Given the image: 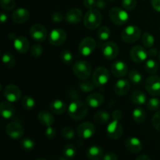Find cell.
I'll list each match as a JSON object with an SVG mask.
<instances>
[{
  "instance_id": "7c38bea8",
  "label": "cell",
  "mask_w": 160,
  "mask_h": 160,
  "mask_svg": "<svg viewBox=\"0 0 160 160\" xmlns=\"http://www.w3.org/2000/svg\"><path fill=\"white\" fill-rule=\"evenodd\" d=\"M29 34L31 37L37 42H43L48 36V32L45 27L39 23H35L31 27Z\"/></svg>"
},
{
  "instance_id": "11a10c76",
  "label": "cell",
  "mask_w": 160,
  "mask_h": 160,
  "mask_svg": "<svg viewBox=\"0 0 160 160\" xmlns=\"http://www.w3.org/2000/svg\"><path fill=\"white\" fill-rule=\"evenodd\" d=\"M147 52H148V56H149V57H152V58L155 57V56H156L158 54H159V53H158L157 49L155 48H152V47L148 48V50Z\"/></svg>"
},
{
  "instance_id": "d6986e66",
  "label": "cell",
  "mask_w": 160,
  "mask_h": 160,
  "mask_svg": "<svg viewBox=\"0 0 160 160\" xmlns=\"http://www.w3.org/2000/svg\"><path fill=\"white\" fill-rule=\"evenodd\" d=\"M30 18V13L28 9L19 8L15 9L12 14V20L17 24H22L28 21Z\"/></svg>"
},
{
  "instance_id": "4dcf8cb0",
  "label": "cell",
  "mask_w": 160,
  "mask_h": 160,
  "mask_svg": "<svg viewBox=\"0 0 160 160\" xmlns=\"http://www.w3.org/2000/svg\"><path fill=\"white\" fill-rule=\"evenodd\" d=\"M77 153L76 147L72 144H67L62 148V156L68 159H72L75 157Z\"/></svg>"
},
{
  "instance_id": "484cf974",
  "label": "cell",
  "mask_w": 160,
  "mask_h": 160,
  "mask_svg": "<svg viewBox=\"0 0 160 160\" xmlns=\"http://www.w3.org/2000/svg\"><path fill=\"white\" fill-rule=\"evenodd\" d=\"M49 110L50 112L56 115H61L67 110V105L62 100L56 99L50 103Z\"/></svg>"
},
{
  "instance_id": "4316f807",
  "label": "cell",
  "mask_w": 160,
  "mask_h": 160,
  "mask_svg": "<svg viewBox=\"0 0 160 160\" xmlns=\"http://www.w3.org/2000/svg\"><path fill=\"white\" fill-rule=\"evenodd\" d=\"M103 156L102 148L97 145H92L87 150V156L91 160H101Z\"/></svg>"
},
{
  "instance_id": "f1b7e54d",
  "label": "cell",
  "mask_w": 160,
  "mask_h": 160,
  "mask_svg": "<svg viewBox=\"0 0 160 160\" xmlns=\"http://www.w3.org/2000/svg\"><path fill=\"white\" fill-rule=\"evenodd\" d=\"M109 120H110V115L109 114V112L104 110L98 111L94 116V120L95 123H98V124L107 123Z\"/></svg>"
},
{
  "instance_id": "603a6c76",
  "label": "cell",
  "mask_w": 160,
  "mask_h": 160,
  "mask_svg": "<svg viewBox=\"0 0 160 160\" xmlns=\"http://www.w3.org/2000/svg\"><path fill=\"white\" fill-rule=\"evenodd\" d=\"M85 102L88 106L92 108H98L101 106L104 102V97L102 94L95 92L86 97Z\"/></svg>"
},
{
  "instance_id": "9c48e42d",
  "label": "cell",
  "mask_w": 160,
  "mask_h": 160,
  "mask_svg": "<svg viewBox=\"0 0 160 160\" xmlns=\"http://www.w3.org/2000/svg\"><path fill=\"white\" fill-rule=\"evenodd\" d=\"M3 95L6 101L10 102H17L21 98V90L15 84H9L3 90Z\"/></svg>"
},
{
  "instance_id": "60d3db41",
  "label": "cell",
  "mask_w": 160,
  "mask_h": 160,
  "mask_svg": "<svg viewBox=\"0 0 160 160\" xmlns=\"http://www.w3.org/2000/svg\"><path fill=\"white\" fill-rule=\"evenodd\" d=\"M147 107L152 112H156L160 108V100L156 97H152L148 99L147 102Z\"/></svg>"
},
{
  "instance_id": "d590c367",
  "label": "cell",
  "mask_w": 160,
  "mask_h": 160,
  "mask_svg": "<svg viewBox=\"0 0 160 160\" xmlns=\"http://www.w3.org/2000/svg\"><path fill=\"white\" fill-rule=\"evenodd\" d=\"M142 42L146 48H152L155 44V38L148 32H144L142 36Z\"/></svg>"
},
{
  "instance_id": "e0dca14e",
  "label": "cell",
  "mask_w": 160,
  "mask_h": 160,
  "mask_svg": "<svg viewBox=\"0 0 160 160\" xmlns=\"http://www.w3.org/2000/svg\"><path fill=\"white\" fill-rule=\"evenodd\" d=\"M111 71L116 78H123L128 72V65L122 60H117L111 66Z\"/></svg>"
},
{
  "instance_id": "9a60e30c",
  "label": "cell",
  "mask_w": 160,
  "mask_h": 160,
  "mask_svg": "<svg viewBox=\"0 0 160 160\" xmlns=\"http://www.w3.org/2000/svg\"><path fill=\"white\" fill-rule=\"evenodd\" d=\"M77 133L81 138L89 139L95 134V127L91 122H84L78 127Z\"/></svg>"
},
{
  "instance_id": "ac0fdd59",
  "label": "cell",
  "mask_w": 160,
  "mask_h": 160,
  "mask_svg": "<svg viewBox=\"0 0 160 160\" xmlns=\"http://www.w3.org/2000/svg\"><path fill=\"white\" fill-rule=\"evenodd\" d=\"M83 17V13L81 9L78 8H72L67 11V14L65 16L66 21L69 24H78L81 22V19Z\"/></svg>"
},
{
  "instance_id": "9f6ffc18",
  "label": "cell",
  "mask_w": 160,
  "mask_h": 160,
  "mask_svg": "<svg viewBox=\"0 0 160 160\" xmlns=\"http://www.w3.org/2000/svg\"><path fill=\"white\" fill-rule=\"evenodd\" d=\"M7 19H8L7 14L5 13V12H2L1 16H0V20H1L2 23H4L7 20Z\"/></svg>"
},
{
  "instance_id": "7dc6e473",
  "label": "cell",
  "mask_w": 160,
  "mask_h": 160,
  "mask_svg": "<svg viewBox=\"0 0 160 160\" xmlns=\"http://www.w3.org/2000/svg\"><path fill=\"white\" fill-rule=\"evenodd\" d=\"M45 135L46 137V138L52 140V139L55 138L56 136V131L54 128H52V126L48 127L46 128V130L45 131Z\"/></svg>"
},
{
  "instance_id": "f907efd6",
  "label": "cell",
  "mask_w": 160,
  "mask_h": 160,
  "mask_svg": "<svg viewBox=\"0 0 160 160\" xmlns=\"http://www.w3.org/2000/svg\"><path fill=\"white\" fill-rule=\"evenodd\" d=\"M102 160H118V157L115 153L108 152L103 156Z\"/></svg>"
},
{
  "instance_id": "30bf717a",
  "label": "cell",
  "mask_w": 160,
  "mask_h": 160,
  "mask_svg": "<svg viewBox=\"0 0 160 160\" xmlns=\"http://www.w3.org/2000/svg\"><path fill=\"white\" fill-rule=\"evenodd\" d=\"M67 40V33L60 28L52 30L48 34V42L54 46H60L63 45Z\"/></svg>"
},
{
  "instance_id": "6da1fadb",
  "label": "cell",
  "mask_w": 160,
  "mask_h": 160,
  "mask_svg": "<svg viewBox=\"0 0 160 160\" xmlns=\"http://www.w3.org/2000/svg\"><path fill=\"white\" fill-rule=\"evenodd\" d=\"M86 102L80 100H74L68 107V114L73 120H82L87 117L88 113V107Z\"/></svg>"
},
{
  "instance_id": "cb8c5ba5",
  "label": "cell",
  "mask_w": 160,
  "mask_h": 160,
  "mask_svg": "<svg viewBox=\"0 0 160 160\" xmlns=\"http://www.w3.org/2000/svg\"><path fill=\"white\" fill-rule=\"evenodd\" d=\"M0 113L4 119H11L15 114V108L12 105V102L8 101L2 102L0 104Z\"/></svg>"
},
{
  "instance_id": "e575fe53",
  "label": "cell",
  "mask_w": 160,
  "mask_h": 160,
  "mask_svg": "<svg viewBox=\"0 0 160 160\" xmlns=\"http://www.w3.org/2000/svg\"><path fill=\"white\" fill-rule=\"evenodd\" d=\"M20 147L26 152H31L35 147V142L30 138H25L20 141Z\"/></svg>"
},
{
  "instance_id": "f6af8a7d",
  "label": "cell",
  "mask_w": 160,
  "mask_h": 160,
  "mask_svg": "<svg viewBox=\"0 0 160 160\" xmlns=\"http://www.w3.org/2000/svg\"><path fill=\"white\" fill-rule=\"evenodd\" d=\"M122 6L126 10L131 11L137 6V0H122Z\"/></svg>"
},
{
  "instance_id": "7a4b0ae2",
  "label": "cell",
  "mask_w": 160,
  "mask_h": 160,
  "mask_svg": "<svg viewBox=\"0 0 160 160\" xmlns=\"http://www.w3.org/2000/svg\"><path fill=\"white\" fill-rule=\"evenodd\" d=\"M102 21V16L96 9H89L84 17V25L88 30L97 29Z\"/></svg>"
},
{
  "instance_id": "6125c7cd",
  "label": "cell",
  "mask_w": 160,
  "mask_h": 160,
  "mask_svg": "<svg viewBox=\"0 0 160 160\" xmlns=\"http://www.w3.org/2000/svg\"><path fill=\"white\" fill-rule=\"evenodd\" d=\"M108 1H114V0H108Z\"/></svg>"
},
{
  "instance_id": "8d00e7d4",
  "label": "cell",
  "mask_w": 160,
  "mask_h": 160,
  "mask_svg": "<svg viewBox=\"0 0 160 160\" xmlns=\"http://www.w3.org/2000/svg\"><path fill=\"white\" fill-rule=\"evenodd\" d=\"M2 62L5 67L11 69L15 66V58L10 52H5L2 55Z\"/></svg>"
},
{
  "instance_id": "4fadbf2b",
  "label": "cell",
  "mask_w": 160,
  "mask_h": 160,
  "mask_svg": "<svg viewBox=\"0 0 160 160\" xmlns=\"http://www.w3.org/2000/svg\"><path fill=\"white\" fill-rule=\"evenodd\" d=\"M123 129L119 120H113L110 122L106 128V134L109 138L112 140H117L123 135Z\"/></svg>"
},
{
  "instance_id": "94428289",
  "label": "cell",
  "mask_w": 160,
  "mask_h": 160,
  "mask_svg": "<svg viewBox=\"0 0 160 160\" xmlns=\"http://www.w3.org/2000/svg\"><path fill=\"white\" fill-rule=\"evenodd\" d=\"M158 56H159V60H160V50H159V54H158Z\"/></svg>"
},
{
  "instance_id": "3957f363",
  "label": "cell",
  "mask_w": 160,
  "mask_h": 160,
  "mask_svg": "<svg viewBox=\"0 0 160 160\" xmlns=\"http://www.w3.org/2000/svg\"><path fill=\"white\" fill-rule=\"evenodd\" d=\"M73 72L75 76L79 79L87 80L92 75V66L85 60H78L73 64Z\"/></svg>"
},
{
  "instance_id": "6f0895ef",
  "label": "cell",
  "mask_w": 160,
  "mask_h": 160,
  "mask_svg": "<svg viewBox=\"0 0 160 160\" xmlns=\"http://www.w3.org/2000/svg\"><path fill=\"white\" fill-rule=\"evenodd\" d=\"M135 160H151V159L146 155H141V156H138V158Z\"/></svg>"
},
{
  "instance_id": "d4e9b609",
  "label": "cell",
  "mask_w": 160,
  "mask_h": 160,
  "mask_svg": "<svg viewBox=\"0 0 160 160\" xmlns=\"http://www.w3.org/2000/svg\"><path fill=\"white\" fill-rule=\"evenodd\" d=\"M38 120L42 126L46 127V128L52 126L55 122L54 117L52 114V112H49L48 110L40 111L38 115Z\"/></svg>"
},
{
  "instance_id": "b9f144b4",
  "label": "cell",
  "mask_w": 160,
  "mask_h": 160,
  "mask_svg": "<svg viewBox=\"0 0 160 160\" xmlns=\"http://www.w3.org/2000/svg\"><path fill=\"white\" fill-rule=\"evenodd\" d=\"M61 134L67 140H72L75 136V131L71 127H65L61 131Z\"/></svg>"
},
{
  "instance_id": "680465c9",
  "label": "cell",
  "mask_w": 160,
  "mask_h": 160,
  "mask_svg": "<svg viewBox=\"0 0 160 160\" xmlns=\"http://www.w3.org/2000/svg\"><path fill=\"white\" fill-rule=\"evenodd\" d=\"M57 160H69V159H67V158L64 157V156H61V157H59V158H58Z\"/></svg>"
},
{
  "instance_id": "f35d334b",
  "label": "cell",
  "mask_w": 160,
  "mask_h": 160,
  "mask_svg": "<svg viewBox=\"0 0 160 160\" xmlns=\"http://www.w3.org/2000/svg\"><path fill=\"white\" fill-rule=\"evenodd\" d=\"M80 88L81 89V91L84 92H91L92 91H94L95 89V84L93 83V81H90L88 80H81V82L79 83Z\"/></svg>"
},
{
  "instance_id": "bcb514c9",
  "label": "cell",
  "mask_w": 160,
  "mask_h": 160,
  "mask_svg": "<svg viewBox=\"0 0 160 160\" xmlns=\"http://www.w3.org/2000/svg\"><path fill=\"white\" fill-rule=\"evenodd\" d=\"M152 122V125L155 128V129L157 130L158 131L160 132V110L157 111L153 115Z\"/></svg>"
},
{
  "instance_id": "277c9868",
  "label": "cell",
  "mask_w": 160,
  "mask_h": 160,
  "mask_svg": "<svg viewBox=\"0 0 160 160\" xmlns=\"http://www.w3.org/2000/svg\"><path fill=\"white\" fill-rule=\"evenodd\" d=\"M140 37H142V30L135 25L128 26L121 32V38L125 43H134Z\"/></svg>"
},
{
  "instance_id": "8992f818",
  "label": "cell",
  "mask_w": 160,
  "mask_h": 160,
  "mask_svg": "<svg viewBox=\"0 0 160 160\" xmlns=\"http://www.w3.org/2000/svg\"><path fill=\"white\" fill-rule=\"evenodd\" d=\"M126 9L119 7H113L109 10V16L111 21L117 25H123L129 20V14Z\"/></svg>"
},
{
  "instance_id": "f5cc1de1",
  "label": "cell",
  "mask_w": 160,
  "mask_h": 160,
  "mask_svg": "<svg viewBox=\"0 0 160 160\" xmlns=\"http://www.w3.org/2000/svg\"><path fill=\"white\" fill-rule=\"evenodd\" d=\"M106 0H96V5H95V7H97L98 9H103L106 7Z\"/></svg>"
},
{
  "instance_id": "44dd1931",
  "label": "cell",
  "mask_w": 160,
  "mask_h": 160,
  "mask_svg": "<svg viewBox=\"0 0 160 160\" xmlns=\"http://www.w3.org/2000/svg\"><path fill=\"white\" fill-rule=\"evenodd\" d=\"M13 47L16 51L23 54L28 52V50L30 49V42L27 38L23 36H19L13 41Z\"/></svg>"
},
{
  "instance_id": "f546056e",
  "label": "cell",
  "mask_w": 160,
  "mask_h": 160,
  "mask_svg": "<svg viewBox=\"0 0 160 160\" xmlns=\"http://www.w3.org/2000/svg\"><path fill=\"white\" fill-rule=\"evenodd\" d=\"M128 79L131 84L134 85H138L143 81V77L142 73L138 70H131L128 73Z\"/></svg>"
},
{
  "instance_id": "ab89813d",
  "label": "cell",
  "mask_w": 160,
  "mask_h": 160,
  "mask_svg": "<svg viewBox=\"0 0 160 160\" xmlns=\"http://www.w3.org/2000/svg\"><path fill=\"white\" fill-rule=\"evenodd\" d=\"M60 59L62 61V62L67 65H70L73 62V56L71 53V52L69 50H63L60 54Z\"/></svg>"
},
{
  "instance_id": "74e56055",
  "label": "cell",
  "mask_w": 160,
  "mask_h": 160,
  "mask_svg": "<svg viewBox=\"0 0 160 160\" xmlns=\"http://www.w3.org/2000/svg\"><path fill=\"white\" fill-rule=\"evenodd\" d=\"M111 31L108 27H101L98 30V37L102 42H106L110 38Z\"/></svg>"
},
{
  "instance_id": "681fc988",
  "label": "cell",
  "mask_w": 160,
  "mask_h": 160,
  "mask_svg": "<svg viewBox=\"0 0 160 160\" xmlns=\"http://www.w3.org/2000/svg\"><path fill=\"white\" fill-rule=\"evenodd\" d=\"M83 3H84V7L88 9H94V7H95L96 0H84Z\"/></svg>"
},
{
  "instance_id": "83f0119b",
  "label": "cell",
  "mask_w": 160,
  "mask_h": 160,
  "mask_svg": "<svg viewBox=\"0 0 160 160\" xmlns=\"http://www.w3.org/2000/svg\"><path fill=\"white\" fill-rule=\"evenodd\" d=\"M131 101L136 106H142L146 102L147 97L142 91L135 90L131 93Z\"/></svg>"
},
{
  "instance_id": "2e32d148",
  "label": "cell",
  "mask_w": 160,
  "mask_h": 160,
  "mask_svg": "<svg viewBox=\"0 0 160 160\" xmlns=\"http://www.w3.org/2000/svg\"><path fill=\"white\" fill-rule=\"evenodd\" d=\"M131 59L136 63H142L147 60L148 58V52L141 45H135L130 51Z\"/></svg>"
},
{
  "instance_id": "ba28073f",
  "label": "cell",
  "mask_w": 160,
  "mask_h": 160,
  "mask_svg": "<svg viewBox=\"0 0 160 160\" xmlns=\"http://www.w3.org/2000/svg\"><path fill=\"white\" fill-rule=\"evenodd\" d=\"M145 87L149 95L152 96L160 95V78L157 75L148 77L145 82Z\"/></svg>"
},
{
  "instance_id": "8fae6325",
  "label": "cell",
  "mask_w": 160,
  "mask_h": 160,
  "mask_svg": "<svg viewBox=\"0 0 160 160\" xmlns=\"http://www.w3.org/2000/svg\"><path fill=\"white\" fill-rule=\"evenodd\" d=\"M101 52L106 59H114L119 54V48L116 43L112 42H104L101 45Z\"/></svg>"
},
{
  "instance_id": "db71d44e",
  "label": "cell",
  "mask_w": 160,
  "mask_h": 160,
  "mask_svg": "<svg viewBox=\"0 0 160 160\" xmlns=\"http://www.w3.org/2000/svg\"><path fill=\"white\" fill-rule=\"evenodd\" d=\"M152 8L157 12H160V0H151Z\"/></svg>"
},
{
  "instance_id": "5b68a950",
  "label": "cell",
  "mask_w": 160,
  "mask_h": 160,
  "mask_svg": "<svg viewBox=\"0 0 160 160\" xmlns=\"http://www.w3.org/2000/svg\"><path fill=\"white\" fill-rule=\"evenodd\" d=\"M110 74L109 70L103 67H98L92 73V81L96 87H103L109 81Z\"/></svg>"
},
{
  "instance_id": "52a82bcc",
  "label": "cell",
  "mask_w": 160,
  "mask_h": 160,
  "mask_svg": "<svg viewBox=\"0 0 160 160\" xmlns=\"http://www.w3.org/2000/svg\"><path fill=\"white\" fill-rule=\"evenodd\" d=\"M96 42L93 38L86 37L81 40L78 46V51L83 56H89L95 52Z\"/></svg>"
},
{
  "instance_id": "91938a15",
  "label": "cell",
  "mask_w": 160,
  "mask_h": 160,
  "mask_svg": "<svg viewBox=\"0 0 160 160\" xmlns=\"http://www.w3.org/2000/svg\"><path fill=\"white\" fill-rule=\"evenodd\" d=\"M35 160H46V159H44V158H38V159H36Z\"/></svg>"
},
{
  "instance_id": "836d02e7",
  "label": "cell",
  "mask_w": 160,
  "mask_h": 160,
  "mask_svg": "<svg viewBox=\"0 0 160 160\" xmlns=\"http://www.w3.org/2000/svg\"><path fill=\"white\" fill-rule=\"evenodd\" d=\"M133 120L138 123H142L145 120V112L142 108L138 107L132 112Z\"/></svg>"
},
{
  "instance_id": "5bb4252c",
  "label": "cell",
  "mask_w": 160,
  "mask_h": 160,
  "mask_svg": "<svg viewBox=\"0 0 160 160\" xmlns=\"http://www.w3.org/2000/svg\"><path fill=\"white\" fill-rule=\"evenodd\" d=\"M6 133L10 138L13 140H18L23 136L24 130L21 124L17 122H10L6 126Z\"/></svg>"
},
{
  "instance_id": "ffe728a7",
  "label": "cell",
  "mask_w": 160,
  "mask_h": 160,
  "mask_svg": "<svg viewBox=\"0 0 160 160\" xmlns=\"http://www.w3.org/2000/svg\"><path fill=\"white\" fill-rule=\"evenodd\" d=\"M125 146L128 151L131 152V153H134V154L139 153L143 148V145H142L140 139L136 137L128 138L125 142Z\"/></svg>"
},
{
  "instance_id": "816d5d0a",
  "label": "cell",
  "mask_w": 160,
  "mask_h": 160,
  "mask_svg": "<svg viewBox=\"0 0 160 160\" xmlns=\"http://www.w3.org/2000/svg\"><path fill=\"white\" fill-rule=\"evenodd\" d=\"M112 117L113 118V120H121L122 117H123V113L119 109H117V110H114L112 114Z\"/></svg>"
},
{
  "instance_id": "7bdbcfd3",
  "label": "cell",
  "mask_w": 160,
  "mask_h": 160,
  "mask_svg": "<svg viewBox=\"0 0 160 160\" xmlns=\"http://www.w3.org/2000/svg\"><path fill=\"white\" fill-rule=\"evenodd\" d=\"M43 53V48L42 45L38 43H35L31 46V55L34 58H38Z\"/></svg>"
},
{
  "instance_id": "c3c4849f",
  "label": "cell",
  "mask_w": 160,
  "mask_h": 160,
  "mask_svg": "<svg viewBox=\"0 0 160 160\" xmlns=\"http://www.w3.org/2000/svg\"><path fill=\"white\" fill-rule=\"evenodd\" d=\"M64 18H65V17H64L63 13H62V12H59V11H56V12H55L52 15V21L56 22V23L62 21V20H64Z\"/></svg>"
},
{
  "instance_id": "ee69618b",
  "label": "cell",
  "mask_w": 160,
  "mask_h": 160,
  "mask_svg": "<svg viewBox=\"0 0 160 160\" xmlns=\"http://www.w3.org/2000/svg\"><path fill=\"white\" fill-rule=\"evenodd\" d=\"M0 4L5 10L11 11L15 8L16 2L15 0H0Z\"/></svg>"
},
{
  "instance_id": "d6a6232c",
  "label": "cell",
  "mask_w": 160,
  "mask_h": 160,
  "mask_svg": "<svg viewBox=\"0 0 160 160\" xmlns=\"http://www.w3.org/2000/svg\"><path fill=\"white\" fill-rule=\"evenodd\" d=\"M145 69L150 74H154L158 71L159 64L156 60L152 59H148L145 62Z\"/></svg>"
},
{
  "instance_id": "7402d4cb",
  "label": "cell",
  "mask_w": 160,
  "mask_h": 160,
  "mask_svg": "<svg viewBox=\"0 0 160 160\" xmlns=\"http://www.w3.org/2000/svg\"><path fill=\"white\" fill-rule=\"evenodd\" d=\"M131 88V83L128 80L120 79L114 85V92L119 96H123L129 92Z\"/></svg>"
},
{
  "instance_id": "1f68e13d",
  "label": "cell",
  "mask_w": 160,
  "mask_h": 160,
  "mask_svg": "<svg viewBox=\"0 0 160 160\" xmlns=\"http://www.w3.org/2000/svg\"><path fill=\"white\" fill-rule=\"evenodd\" d=\"M21 104L23 109H25L26 110L31 111L35 107L36 102L31 96L25 95V96H23V98H22Z\"/></svg>"
}]
</instances>
